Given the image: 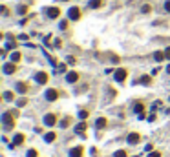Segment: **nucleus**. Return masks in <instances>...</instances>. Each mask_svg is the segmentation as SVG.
I'll return each instance as SVG.
<instances>
[{
	"label": "nucleus",
	"instance_id": "nucleus-1",
	"mask_svg": "<svg viewBox=\"0 0 170 157\" xmlns=\"http://www.w3.org/2000/svg\"><path fill=\"white\" fill-rule=\"evenodd\" d=\"M15 112H6L4 115H2V122H4V128L6 130H11L13 128V124H15Z\"/></svg>",
	"mask_w": 170,
	"mask_h": 157
},
{
	"label": "nucleus",
	"instance_id": "nucleus-2",
	"mask_svg": "<svg viewBox=\"0 0 170 157\" xmlns=\"http://www.w3.org/2000/svg\"><path fill=\"white\" fill-rule=\"evenodd\" d=\"M126 75H128V71L125 68H119V70H115V80H117V82H125Z\"/></svg>",
	"mask_w": 170,
	"mask_h": 157
},
{
	"label": "nucleus",
	"instance_id": "nucleus-3",
	"mask_svg": "<svg viewBox=\"0 0 170 157\" xmlns=\"http://www.w3.org/2000/svg\"><path fill=\"white\" fill-rule=\"evenodd\" d=\"M44 124H46V126H55V124H57V117H55L53 113L44 115Z\"/></svg>",
	"mask_w": 170,
	"mask_h": 157
},
{
	"label": "nucleus",
	"instance_id": "nucleus-4",
	"mask_svg": "<svg viewBox=\"0 0 170 157\" xmlns=\"http://www.w3.org/2000/svg\"><path fill=\"white\" fill-rule=\"evenodd\" d=\"M48 79H50V77H48V73H46V71H38V73L35 75V80H37L38 84H46V82H48Z\"/></svg>",
	"mask_w": 170,
	"mask_h": 157
},
{
	"label": "nucleus",
	"instance_id": "nucleus-5",
	"mask_svg": "<svg viewBox=\"0 0 170 157\" xmlns=\"http://www.w3.org/2000/svg\"><path fill=\"white\" fill-rule=\"evenodd\" d=\"M44 97H46V100L53 102V100H57V99H59V91H57V90H48Z\"/></svg>",
	"mask_w": 170,
	"mask_h": 157
},
{
	"label": "nucleus",
	"instance_id": "nucleus-6",
	"mask_svg": "<svg viewBox=\"0 0 170 157\" xmlns=\"http://www.w3.org/2000/svg\"><path fill=\"white\" fill-rule=\"evenodd\" d=\"M17 71V62H8V64H4V73L6 75H11V73H15Z\"/></svg>",
	"mask_w": 170,
	"mask_h": 157
},
{
	"label": "nucleus",
	"instance_id": "nucleus-7",
	"mask_svg": "<svg viewBox=\"0 0 170 157\" xmlns=\"http://www.w3.org/2000/svg\"><path fill=\"white\" fill-rule=\"evenodd\" d=\"M68 17H70V20H79V18H80V11H79V8H71L70 11H68Z\"/></svg>",
	"mask_w": 170,
	"mask_h": 157
},
{
	"label": "nucleus",
	"instance_id": "nucleus-8",
	"mask_svg": "<svg viewBox=\"0 0 170 157\" xmlns=\"http://www.w3.org/2000/svg\"><path fill=\"white\" fill-rule=\"evenodd\" d=\"M48 17H50V18H59L60 17V9L59 8H48Z\"/></svg>",
	"mask_w": 170,
	"mask_h": 157
},
{
	"label": "nucleus",
	"instance_id": "nucleus-9",
	"mask_svg": "<svg viewBox=\"0 0 170 157\" xmlns=\"http://www.w3.org/2000/svg\"><path fill=\"white\" fill-rule=\"evenodd\" d=\"M83 146H75V148H71L70 150V157H83Z\"/></svg>",
	"mask_w": 170,
	"mask_h": 157
},
{
	"label": "nucleus",
	"instance_id": "nucleus-10",
	"mask_svg": "<svg viewBox=\"0 0 170 157\" xmlns=\"http://www.w3.org/2000/svg\"><path fill=\"white\" fill-rule=\"evenodd\" d=\"M66 80H68V82H70V84L77 82V80H79V73H77V71H70V73L66 75Z\"/></svg>",
	"mask_w": 170,
	"mask_h": 157
},
{
	"label": "nucleus",
	"instance_id": "nucleus-11",
	"mask_svg": "<svg viewBox=\"0 0 170 157\" xmlns=\"http://www.w3.org/2000/svg\"><path fill=\"white\" fill-rule=\"evenodd\" d=\"M24 142V133H17L15 137H13V142H11V146L15 148V146H18V144H22Z\"/></svg>",
	"mask_w": 170,
	"mask_h": 157
},
{
	"label": "nucleus",
	"instance_id": "nucleus-12",
	"mask_svg": "<svg viewBox=\"0 0 170 157\" xmlns=\"http://www.w3.org/2000/svg\"><path fill=\"white\" fill-rule=\"evenodd\" d=\"M139 139H141V137H139V133H135V132H134V133H130V135L126 137V141L130 142V144H137Z\"/></svg>",
	"mask_w": 170,
	"mask_h": 157
},
{
	"label": "nucleus",
	"instance_id": "nucleus-13",
	"mask_svg": "<svg viewBox=\"0 0 170 157\" xmlns=\"http://www.w3.org/2000/svg\"><path fill=\"white\" fill-rule=\"evenodd\" d=\"M17 91L18 93H28V84L26 82H17Z\"/></svg>",
	"mask_w": 170,
	"mask_h": 157
},
{
	"label": "nucleus",
	"instance_id": "nucleus-14",
	"mask_svg": "<svg viewBox=\"0 0 170 157\" xmlns=\"http://www.w3.org/2000/svg\"><path fill=\"white\" fill-rule=\"evenodd\" d=\"M86 128H88V124H86V122H79V124L75 126V132H77V133H80V135H83V133L86 132Z\"/></svg>",
	"mask_w": 170,
	"mask_h": 157
},
{
	"label": "nucleus",
	"instance_id": "nucleus-15",
	"mask_svg": "<svg viewBox=\"0 0 170 157\" xmlns=\"http://www.w3.org/2000/svg\"><path fill=\"white\" fill-rule=\"evenodd\" d=\"M154 59L157 60V62H163V60L167 59V55H165V51H155L154 53Z\"/></svg>",
	"mask_w": 170,
	"mask_h": 157
},
{
	"label": "nucleus",
	"instance_id": "nucleus-16",
	"mask_svg": "<svg viewBox=\"0 0 170 157\" xmlns=\"http://www.w3.org/2000/svg\"><path fill=\"white\" fill-rule=\"evenodd\" d=\"M55 137H57V135L53 133V132H48V133L44 135V141H46V142H53V141H55Z\"/></svg>",
	"mask_w": 170,
	"mask_h": 157
},
{
	"label": "nucleus",
	"instance_id": "nucleus-17",
	"mask_svg": "<svg viewBox=\"0 0 170 157\" xmlns=\"http://www.w3.org/2000/svg\"><path fill=\"white\" fill-rule=\"evenodd\" d=\"M95 126H97L99 130H101V128H104V126H106V119H104V117H99L97 121H95Z\"/></svg>",
	"mask_w": 170,
	"mask_h": 157
},
{
	"label": "nucleus",
	"instance_id": "nucleus-18",
	"mask_svg": "<svg viewBox=\"0 0 170 157\" xmlns=\"http://www.w3.org/2000/svg\"><path fill=\"white\" fill-rule=\"evenodd\" d=\"M139 82H141V84H146V86H150V84H152V77H148V75H143Z\"/></svg>",
	"mask_w": 170,
	"mask_h": 157
},
{
	"label": "nucleus",
	"instance_id": "nucleus-19",
	"mask_svg": "<svg viewBox=\"0 0 170 157\" xmlns=\"http://www.w3.org/2000/svg\"><path fill=\"white\" fill-rule=\"evenodd\" d=\"M101 6H103V0H92V2H90L92 9H97V8H101Z\"/></svg>",
	"mask_w": 170,
	"mask_h": 157
},
{
	"label": "nucleus",
	"instance_id": "nucleus-20",
	"mask_svg": "<svg viewBox=\"0 0 170 157\" xmlns=\"http://www.w3.org/2000/svg\"><path fill=\"white\" fill-rule=\"evenodd\" d=\"M143 110H145V106H143L141 102H135V106H134V112H135V113H143Z\"/></svg>",
	"mask_w": 170,
	"mask_h": 157
},
{
	"label": "nucleus",
	"instance_id": "nucleus-21",
	"mask_svg": "<svg viewBox=\"0 0 170 157\" xmlns=\"http://www.w3.org/2000/svg\"><path fill=\"white\" fill-rule=\"evenodd\" d=\"M18 60H20V53L18 51H13L11 53V62H18Z\"/></svg>",
	"mask_w": 170,
	"mask_h": 157
},
{
	"label": "nucleus",
	"instance_id": "nucleus-22",
	"mask_svg": "<svg viewBox=\"0 0 170 157\" xmlns=\"http://www.w3.org/2000/svg\"><path fill=\"white\" fill-rule=\"evenodd\" d=\"M28 13V6H18V15H26Z\"/></svg>",
	"mask_w": 170,
	"mask_h": 157
},
{
	"label": "nucleus",
	"instance_id": "nucleus-23",
	"mask_svg": "<svg viewBox=\"0 0 170 157\" xmlns=\"http://www.w3.org/2000/svg\"><path fill=\"white\" fill-rule=\"evenodd\" d=\"M88 115H90V112H86V110H80V112H79V117L83 119V121L88 119Z\"/></svg>",
	"mask_w": 170,
	"mask_h": 157
},
{
	"label": "nucleus",
	"instance_id": "nucleus-24",
	"mask_svg": "<svg viewBox=\"0 0 170 157\" xmlns=\"http://www.w3.org/2000/svg\"><path fill=\"white\" fill-rule=\"evenodd\" d=\"M141 11H143V13H150V11H152V6H150V4H145V6L141 8Z\"/></svg>",
	"mask_w": 170,
	"mask_h": 157
},
{
	"label": "nucleus",
	"instance_id": "nucleus-25",
	"mask_svg": "<svg viewBox=\"0 0 170 157\" xmlns=\"http://www.w3.org/2000/svg\"><path fill=\"white\" fill-rule=\"evenodd\" d=\"M4 99L6 100H13V93L11 91H4Z\"/></svg>",
	"mask_w": 170,
	"mask_h": 157
},
{
	"label": "nucleus",
	"instance_id": "nucleus-26",
	"mask_svg": "<svg viewBox=\"0 0 170 157\" xmlns=\"http://www.w3.org/2000/svg\"><path fill=\"white\" fill-rule=\"evenodd\" d=\"M113 157H126V152H125V150H119V152L113 154Z\"/></svg>",
	"mask_w": 170,
	"mask_h": 157
},
{
	"label": "nucleus",
	"instance_id": "nucleus-27",
	"mask_svg": "<svg viewBox=\"0 0 170 157\" xmlns=\"http://www.w3.org/2000/svg\"><path fill=\"white\" fill-rule=\"evenodd\" d=\"M70 126V119H64V121H60V128H68Z\"/></svg>",
	"mask_w": 170,
	"mask_h": 157
},
{
	"label": "nucleus",
	"instance_id": "nucleus-28",
	"mask_svg": "<svg viewBox=\"0 0 170 157\" xmlns=\"http://www.w3.org/2000/svg\"><path fill=\"white\" fill-rule=\"evenodd\" d=\"M26 157H37V150H28Z\"/></svg>",
	"mask_w": 170,
	"mask_h": 157
},
{
	"label": "nucleus",
	"instance_id": "nucleus-29",
	"mask_svg": "<svg viewBox=\"0 0 170 157\" xmlns=\"http://www.w3.org/2000/svg\"><path fill=\"white\" fill-rule=\"evenodd\" d=\"M57 71H59V73H64V71H66V64H59V66H57Z\"/></svg>",
	"mask_w": 170,
	"mask_h": 157
},
{
	"label": "nucleus",
	"instance_id": "nucleus-30",
	"mask_svg": "<svg viewBox=\"0 0 170 157\" xmlns=\"http://www.w3.org/2000/svg\"><path fill=\"white\" fill-rule=\"evenodd\" d=\"M68 28V20H60V29H66Z\"/></svg>",
	"mask_w": 170,
	"mask_h": 157
},
{
	"label": "nucleus",
	"instance_id": "nucleus-31",
	"mask_svg": "<svg viewBox=\"0 0 170 157\" xmlns=\"http://www.w3.org/2000/svg\"><path fill=\"white\" fill-rule=\"evenodd\" d=\"M148 157H161V152H152V154H148Z\"/></svg>",
	"mask_w": 170,
	"mask_h": 157
},
{
	"label": "nucleus",
	"instance_id": "nucleus-32",
	"mask_svg": "<svg viewBox=\"0 0 170 157\" xmlns=\"http://www.w3.org/2000/svg\"><path fill=\"white\" fill-rule=\"evenodd\" d=\"M165 11L170 13V0H167V2H165Z\"/></svg>",
	"mask_w": 170,
	"mask_h": 157
},
{
	"label": "nucleus",
	"instance_id": "nucleus-33",
	"mask_svg": "<svg viewBox=\"0 0 170 157\" xmlns=\"http://www.w3.org/2000/svg\"><path fill=\"white\" fill-rule=\"evenodd\" d=\"M11 47H15V42H11V40H9V42L6 44V50H11Z\"/></svg>",
	"mask_w": 170,
	"mask_h": 157
},
{
	"label": "nucleus",
	"instance_id": "nucleus-34",
	"mask_svg": "<svg viewBox=\"0 0 170 157\" xmlns=\"http://www.w3.org/2000/svg\"><path fill=\"white\" fill-rule=\"evenodd\" d=\"M26 102H28L26 99H18V102H17V104H18V106H26Z\"/></svg>",
	"mask_w": 170,
	"mask_h": 157
},
{
	"label": "nucleus",
	"instance_id": "nucleus-35",
	"mask_svg": "<svg viewBox=\"0 0 170 157\" xmlns=\"http://www.w3.org/2000/svg\"><path fill=\"white\" fill-rule=\"evenodd\" d=\"M77 60H75V57H68V64H75Z\"/></svg>",
	"mask_w": 170,
	"mask_h": 157
},
{
	"label": "nucleus",
	"instance_id": "nucleus-36",
	"mask_svg": "<svg viewBox=\"0 0 170 157\" xmlns=\"http://www.w3.org/2000/svg\"><path fill=\"white\" fill-rule=\"evenodd\" d=\"M165 55H167V59L170 60V47H167V50H165Z\"/></svg>",
	"mask_w": 170,
	"mask_h": 157
},
{
	"label": "nucleus",
	"instance_id": "nucleus-37",
	"mask_svg": "<svg viewBox=\"0 0 170 157\" xmlns=\"http://www.w3.org/2000/svg\"><path fill=\"white\" fill-rule=\"evenodd\" d=\"M167 71H168V73H170V64H168V68H167Z\"/></svg>",
	"mask_w": 170,
	"mask_h": 157
},
{
	"label": "nucleus",
	"instance_id": "nucleus-38",
	"mask_svg": "<svg viewBox=\"0 0 170 157\" xmlns=\"http://www.w3.org/2000/svg\"><path fill=\"white\" fill-rule=\"evenodd\" d=\"M64 2H68V0H64Z\"/></svg>",
	"mask_w": 170,
	"mask_h": 157
}]
</instances>
